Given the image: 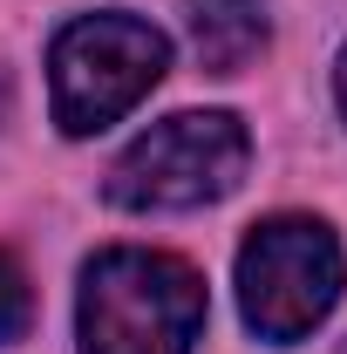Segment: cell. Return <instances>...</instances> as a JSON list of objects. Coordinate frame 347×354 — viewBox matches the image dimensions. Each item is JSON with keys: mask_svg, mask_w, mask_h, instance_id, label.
Returning a JSON list of instances; mask_svg holds the SVG:
<instances>
[{"mask_svg": "<svg viewBox=\"0 0 347 354\" xmlns=\"http://www.w3.org/2000/svg\"><path fill=\"white\" fill-rule=\"evenodd\" d=\"M334 354H347V341H341V348H334Z\"/></svg>", "mask_w": 347, "mask_h": 354, "instance_id": "obj_8", "label": "cell"}, {"mask_svg": "<svg viewBox=\"0 0 347 354\" xmlns=\"http://www.w3.org/2000/svg\"><path fill=\"white\" fill-rule=\"evenodd\" d=\"M28 320H35V286L14 252H0V348H14L28 334Z\"/></svg>", "mask_w": 347, "mask_h": 354, "instance_id": "obj_6", "label": "cell"}, {"mask_svg": "<svg viewBox=\"0 0 347 354\" xmlns=\"http://www.w3.org/2000/svg\"><path fill=\"white\" fill-rule=\"evenodd\" d=\"M171 68V41L136 14H82L48 48V95L62 136H95L130 116Z\"/></svg>", "mask_w": 347, "mask_h": 354, "instance_id": "obj_2", "label": "cell"}, {"mask_svg": "<svg viewBox=\"0 0 347 354\" xmlns=\"http://www.w3.org/2000/svg\"><path fill=\"white\" fill-rule=\"evenodd\" d=\"M334 95H341V116H347V48H341V62H334Z\"/></svg>", "mask_w": 347, "mask_h": 354, "instance_id": "obj_7", "label": "cell"}, {"mask_svg": "<svg viewBox=\"0 0 347 354\" xmlns=\"http://www.w3.org/2000/svg\"><path fill=\"white\" fill-rule=\"evenodd\" d=\"M184 28H191V48L212 75H238L272 35L259 0H184Z\"/></svg>", "mask_w": 347, "mask_h": 354, "instance_id": "obj_5", "label": "cell"}, {"mask_svg": "<svg viewBox=\"0 0 347 354\" xmlns=\"http://www.w3.org/2000/svg\"><path fill=\"white\" fill-rule=\"evenodd\" d=\"M82 354H191L205 334V279L177 252L116 245L82 266Z\"/></svg>", "mask_w": 347, "mask_h": 354, "instance_id": "obj_1", "label": "cell"}, {"mask_svg": "<svg viewBox=\"0 0 347 354\" xmlns=\"http://www.w3.org/2000/svg\"><path fill=\"white\" fill-rule=\"evenodd\" d=\"M341 239L306 212L252 225V239L238 245V313L259 341H306L334 300H341Z\"/></svg>", "mask_w": 347, "mask_h": 354, "instance_id": "obj_4", "label": "cell"}, {"mask_svg": "<svg viewBox=\"0 0 347 354\" xmlns=\"http://www.w3.org/2000/svg\"><path fill=\"white\" fill-rule=\"evenodd\" d=\"M245 157H252V136L232 109H184L136 136L102 191L123 212H198L238 191Z\"/></svg>", "mask_w": 347, "mask_h": 354, "instance_id": "obj_3", "label": "cell"}]
</instances>
